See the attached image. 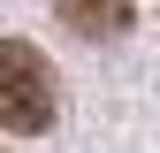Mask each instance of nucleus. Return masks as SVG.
I'll use <instances>...</instances> for the list:
<instances>
[{
	"instance_id": "nucleus-1",
	"label": "nucleus",
	"mask_w": 160,
	"mask_h": 153,
	"mask_svg": "<svg viewBox=\"0 0 160 153\" xmlns=\"http://www.w3.org/2000/svg\"><path fill=\"white\" fill-rule=\"evenodd\" d=\"M53 69L46 54L23 46V38H0V130H23V138H38V130L53 123Z\"/></svg>"
},
{
	"instance_id": "nucleus-2",
	"label": "nucleus",
	"mask_w": 160,
	"mask_h": 153,
	"mask_svg": "<svg viewBox=\"0 0 160 153\" xmlns=\"http://www.w3.org/2000/svg\"><path fill=\"white\" fill-rule=\"evenodd\" d=\"M53 8L76 38H122L137 23V0H53Z\"/></svg>"
}]
</instances>
